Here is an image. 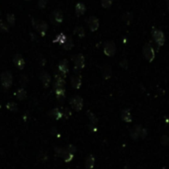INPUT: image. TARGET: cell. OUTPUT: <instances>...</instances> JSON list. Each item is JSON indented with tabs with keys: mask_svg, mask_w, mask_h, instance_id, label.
<instances>
[{
	"mask_svg": "<svg viewBox=\"0 0 169 169\" xmlns=\"http://www.w3.org/2000/svg\"><path fill=\"white\" fill-rule=\"evenodd\" d=\"M32 26L34 27V29L36 30L37 32H39V34H40L42 37L46 36V33L49 28L47 22L43 21V20H36V19L32 18Z\"/></svg>",
	"mask_w": 169,
	"mask_h": 169,
	"instance_id": "cell-1",
	"label": "cell"
},
{
	"mask_svg": "<svg viewBox=\"0 0 169 169\" xmlns=\"http://www.w3.org/2000/svg\"><path fill=\"white\" fill-rule=\"evenodd\" d=\"M72 60L74 62V72H75L76 74H78L79 73V70H81L85 66L84 56L82 53L75 54V56L72 57Z\"/></svg>",
	"mask_w": 169,
	"mask_h": 169,
	"instance_id": "cell-2",
	"label": "cell"
},
{
	"mask_svg": "<svg viewBox=\"0 0 169 169\" xmlns=\"http://www.w3.org/2000/svg\"><path fill=\"white\" fill-rule=\"evenodd\" d=\"M0 79H1V84L3 86V88L6 90L9 89L13 84V76H12V74H11V72L9 71L2 72Z\"/></svg>",
	"mask_w": 169,
	"mask_h": 169,
	"instance_id": "cell-3",
	"label": "cell"
},
{
	"mask_svg": "<svg viewBox=\"0 0 169 169\" xmlns=\"http://www.w3.org/2000/svg\"><path fill=\"white\" fill-rule=\"evenodd\" d=\"M143 57L148 62H151L153 60H154V57H155V53H154L153 47L150 44H145L143 48Z\"/></svg>",
	"mask_w": 169,
	"mask_h": 169,
	"instance_id": "cell-4",
	"label": "cell"
},
{
	"mask_svg": "<svg viewBox=\"0 0 169 169\" xmlns=\"http://www.w3.org/2000/svg\"><path fill=\"white\" fill-rule=\"evenodd\" d=\"M152 37H153V40H154L155 44L157 45L158 48H161V47L164 45L165 36H164V34L161 30L153 29L152 30Z\"/></svg>",
	"mask_w": 169,
	"mask_h": 169,
	"instance_id": "cell-5",
	"label": "cell"
},
{
	"mask_svg": "<svg viewBox=\"0 0 169 169\" xmlns=\"http://www.w3.org/2000/svg\"><path fill=\"white\" fill-rule=\"evenodd\" d=\"M104 53L107 57H113L116 53V45L112 41H108L104 44Z\"/></svg>",
	"mask_w": 169,
	"mask_h": 169,
	"instance_id": "cell-6",
	"label": "cell"
},
{
	"mask_svg": "<svg viewBox=\"0 0 169 169\" xmlns=\"http://www.w3.org/2000/svg\"><path fill=\"white\" fill-rule=\"evenodd\" d=\"M71 107L75 110V111H80L83 108V99L80 96H74L69 101Z\"/></svg>",
	"mask_w": 169,
	"mask_h": 169,
	"instance_id": "cell-7",
	"label": "cell"
},
{
	"mask_svg": "<svg viewBox=\"0 0 169 169\" xmlns=\"http://www.w3.org/2000/svg\"><path fill=\"white\" fill-rule=\"evenodd\" d=\"M40 80L42 82L43 86H44L45 88H48L50 84V81H52V77H50V75L48 72L43 70L40 73Z\"/></svg>",
	"mask_w": 169,
	"mask_h": 169,
	"instance_id": "cell-8",
	"label": "cell"
},
{
	"mask_svg": "<svg viewBox=\"0 0 169 169\" xmlns=\"http://www.w3.org/2000/svg\"><path fill=\"white\" fill-rule=\"evenodd\" d=\"M87 24L91 32H95L99 28V20L95 16H90L87 19Z\"/></svg>",
	"mask_w": 169,
	"mask_h": 169,
	"instance_id": "cell-9",
	"label": "cell"
},
{
	"mask_svg": "<svg viewBox=\"0 0 169 169\" xmlns=\"http://www.w3.org/2000/svg\"><path fill=\"white\" fill-rule=\"evenodd\" d=\"M58 71L62 77H65L68 73V61L67 60H62L58 64Z\"/></svg>",
	"mask_w": 169,
	"mask_h": 169,
	"instance_id": "cell-10",
	"label": "cell"
},
{
	"mask_svg": "<svg viewBox=\"0 0 169 169\" xmlns=\"http://www.w3.org/2000/svg\"><path fill=\"white\" fill-rule=\"evenodd\" d=\"M13 62L14 64L16 65V67L19 68L20 70H23L25 67V60L23 58V57L21 56V54H15V56L13 57Z\"/></svg>",
	"mask_w": 169,
	"mask_h": 169,
	"instance_id": "cell-11",
	"label": "cell"
},
{
	"mask_svg": "<svg viewBox=\"0 0 169 169\" xmlns=\"http://www.w3.org/2000/svg\"><path fill=\"white\" fill-rule=\"evenodd\" d=\"M54 84H53V89L56 88H64L65 86V80L64 79V77L61 75H58V74H56L54 75Z\"/></svg>",
	"mask_w": 169,
	"mask_h": 169,
	"instance_id": "cell-12",
	"label": "cell"
},
{
	"mask_svg": "<svg viewBox=\"0 0 169 169\" xmlns=\"http://www.w3.org/2000/svg\"><path fill=\"white\" fill-rule=\"evenodd\" d=\"M52 19H53V20L56 21V23L57 25L60 24V23L62 22V20H64V14H62L61 10H60V9L54 10L53 12V14H52Z\"/></svg>",
	"mask_w": 169,
	"mask_h": 169,
	"instance_id": "cell-13",
	"label": "cell"
},
{
	"mask_svg": "<svg viewBox=\"0 0 169 169\" xmlns=\"http://www.w3.org/2000/svg\"><path fill=\"white\" fill-rule=\"evenodd\" d=\"M49 116L53 118V119H56V120H60L64 117L61 109H58V108H54L53 110H50V111L49 112Z\"/></svg>",
	"mask_w": 169,
	"mask_h": 169,
	"instance_id": "cell-14",
	"label": "cell"
},
{
	"mask_svg": "<svg viewBox=\"0 0 169 169\" xmlns=\"http://www.w3.org/2000/svg\"><path fill=\"white\" fill-rule=\"evenodd\" d=\"M81 83H82V80H81V76L79 75V74H76V75L71 76V85L73 88L79 89L81 86Z\"/></svg>",
	"mask_w": 169,
	"mask_h": 169,
	"instance_id": "cell-15",
	"label": "cell"
},
{
	"mask_svg": "<svg viewBox=\"0 0 169 169\" xmlns=\"http://www.w3.org/2000/svg\"><path fill=\"white\" fill-rule=\"evenodd\" d=\"M141 127L140 126H135L129 132V135H131L133 140H137L140 136V132H141Z\"/></svg>",
	"mask_w": 169,
	"mask_h": 169,
	"instance_id": "cell-16",
	"label": "cell"
},
{
	"mask_svg": "<svg viewBox=\"0 0 169 169\" xmlns=\"http://www.w3.org/2000/svg\"><path fill=\"white\" fill-rule=\"evenodd\" d=\"M86 12V6L84 5V3L82 2H78L75 5V13L77 16H82L84 15V13Z\"/></svg>",
	"mask_w": 169,
	"mask_h": 169,
	"instance_id": "cell-17",
	"label": "cell"
},
{
	"mask_svg": "<svg viewBox=\"0 0 169 169\" xmlns=\"http://www.w3.org/2000/svg\"><path fill=\"white\" fill-rule=\"evenodd\" d=\"M121 118L124 122H126V123H129V122H132V115H131L129 110V109L123 110L122 113H121Z\"/></svg>",
	"mask_w": 169,
	"mask_h": 169,
	"instance_id": "cell-18",
	"label": "cell"
},
{
	"mask_svg": "<svg viewBox=\"0 0 169 169\" xmlns=\"http://www.w3.org/2000/svg\"><path fill=\"white\" fill-rule=\"evenodd\" d=\"M14 95L16 96V98L18 100H24V99H26V97H27V91L25 90L24 87H21L14 93Z\"/></svg>",
	"mask_w": 169,
	"mask_h": 169,
	"instance_id": "cell-19",
	"label": "cell"
},
{
	"mask_svg": "<svg viewBox=\"0 0 169 169\" xmlns=\"http://www.w3.org/2000/svg\"><path fill=\"white\" fill-rule=\"evenodd\" d=\"M95 165V158L92 154H90L87 156V158L85 160V168L87 169H92Z\"/></svg>",
	"mask_w": 169,
	"mask_h": 169,
	"instance_id": "cell-20",
	"label": "cell"
},
{
	"mask_svg": "<svg viewBox=\"0 0 169 169\" xmlns=\"http://www.w3.org/2000/svg\"><path fill=\"white\" fill-rule=\"evenodd\" d=\"M54 93H56V96L58 100L64 101L65 97V88H56L54 89Z\"/></svg>",
	"mask_w": 169,
	"mask_h": 169,
	"instance_id": "cell-21",
	"label": "cell"
},
{
	"mask_svg": "<svg viewBox=\"0 0 169 169\" xmlns=\"http://www.w3.org/2000/svg\"><path fill=\"white\" fill-rule=\"evenodd\" d=\"M102 74H103L104 79H109L112 75V69L109 65H105L102 69Z\"/></svg>",
	"mask_w": 169,
	"mask_h": 169,
	"instance_id": "cell-22",
	"label": "cell"
},
{
	"mask_svg": "<svg viewBox=\"0 0 169 169\" xmlns=\"http://www.w3.org/2000/svg\"><path fill=\"white\" fill-rule=\"evenodd\" d=\"M66 39H67V38H66L65 35L60 33V34H58L56 38H54V40L53 42V43H58V44H60V45H64L65 43V41H66Z\"/></svg>",
	"mask_w": 169,
	"mask_h": 169,
	"instance_id": "cell-23",
	"label": "cell"
},
{
	"mask_svg": "<svg viewBox=\"0 0 169 169\" xmlns=\"http://www.w3.org/2000/svg\"><path fill=\"white\" fill-rule=\"evenodd\" d=\"M73 33H74V34H76L79 38H83V37H85V30H84L83 27H81V26H77V27H75V28H74Z\"/></svg>",
	"mask_w": 169,
	"mask_h": 169,
	"instance_id": "cell-24",
	"label": "cell"
},
{
	"mask_svg": "<svg viewBox=\"0 0 169 169\" xmlns=\"http://www.w3.org/2000/svg\"><path fill=\"white\" fill-rule=\"evenodd\" d=\"M73 41H72V39L71 38H67L66 39V41L64 45H62V48H64L65 50H71L73 48Z\"/></svg>",
	"mask_w": 169,
	"mask_h": 169,
	"instance_id": "cell-25",
	"label": "cell"
},
{
	"mask_svg": "<svg viewBox=\"0 0 169 169\" xmlns=\"http://www.w3.org/2000/svg\"><path fill=\"white\" fill-rule=\"evenodd\" d=\"M122 20H123L127 25H129L132 23L133 20V13L131 12H127L123 15V17H122Z\"/></svg>",
	"mask_w": 169,
	"mask_h": 169,
	"instance_id": "cell-26",
	"label": "cell"
},
{
	"mask_svg": "<svg viewBox=\"0 0 169 169\" xmlns=\"http://www.w3.org/2000/svg\"><path fill=\"white\" fill-rule=\"evenodd\" d=\"M6 21L9 24V26H14L15 25V21H16V18H15L14 14H7L6 15Z\"/></svg>",
	"mask_w": 169,
	"mask_h": 169,
	"instance_id": "cell-27",
	"label": "cell"
},
{
	"mask_svg": "<svg viewBox=\"0 0 169 169\" xmlns=\"http://www.w3.org/2000/svg\"><path fill=\"white\" fill-rule=\"evenodd\" d=\"M6 108L11 112H15V111H17L18 110V106H17L16 103H14V102H9V103H7Z\"/></svg>",
	"mask_w": 169,
	"mask_h": 169,
	"instance_id": "cell-28",
	"label": "cell"
},
{
	"mask_svg": "<svg viewBox=\"0 0 169 169\" xmlns=\"http://www.w3.org/2000/svg\"><path fill=\"white\" fill-rule=\"evenodd\" d=\"M87 116H88L89 120H90V123H91V124L96 125V124L98 123V119L95 117V115H94V114H93L92 112L88 111V112H87Z\"/></svg>",
	"mask_w": 169,
	"mask_h": 169,
	"instance_id": "cell-29",
	"label": "cell"
},
{
	"mask_svg": "<svg viewBox=\"0 0 169 169\" xmlns=\"http://www.w3.org/2000/svg\"><path fill=\"white\" fill-rule=\"evenodd\" d=\"M54 150H56V153L57 154V156H60V157H64L65 153L67 152V149L62 148V147H57Z\"/></svg>",
	"mask_w": 169,
	"mask_h": 169,
	"instance_id": "cell-30",
	"label": "cell"
},
{
	"mask_svg": "<svg viewBox=\"0 0 169 169\" xmlns=\"http://www.w3.org/2000/svg\"><path fill=\"white\" fill-rule=\"evenodd\" d=\"M0 31H2V32H8L9 31V26L6 24L4 21H0Z\"/></svg>",
	"mask_w": 169,
	"mask_h": 169,
	"instance_id": "cell-31",
	"label": "cell"
},
{
	"mask_svg": "<svg viewBox=\"0 0 169 169\" xmlns=\"http://www.w3.org/2000/svg\"><path fill=\"white\" fill-rule=\"evenodd\" d=\"M113 0H101V4L104 8H110L112 5Z\"/></svg>",
	"mask_w": 169,
	"mask_h": 169,
	"instance_id": "cell-32",
	"label": "cell"
},
{
	"mask_svg": "<svg viewBox=\"0 0 169 169\" xmlns=\"http://www.w3.org/2000/svg\"><path fill=\"white\" fill-rule=\"evenodd\" d=\"M28 77H27V75H25V74H22V75L20 76V84L22 85V87H24V86L28 83Z\"/></svg>",
	"mask_w": 169,
	"mask_h": 169,
	"instance_id": "cell-33",
	"label": "cell"
},
{
	"mask_svg": "<svg viewBox=\"0 0 169 169\" xmlns=\"http://www.w3.org/2000/svg\"><path fill=\"white\" fill-rule=\"evenodd\" d=\"M62 158H64V160L65 161V162H69V161H71L72 160V158H73V154L72 153H70V152H66L65 154H64V156L62 157Z\"/></svg>",
	"mask_w": 169,
	"mask_h": 169,
	"instance_id": "cell-34",
	"label": "cell"
},
{
	"mask_svg": "<svg viewBox=\"0 0 169 169\" xmlns=\"http://www.w3.org/2000/svg\"><path fill=\"white\" fill-rule=\"evenodd\" d=\"M49 0H39L38 1V7L41 9H44L45 7L47 6V4H48Z\"/></svg>",
	"mask_w": 169,
	"mask_h": 169,
	"instance_id": "cell-35",
	"label": "cell"
},
{
	"mask_svg": "<svg viewBox=\"0 0 169 169\" xmlns=\"http://www.w3.org/2000/svg\"><path fill=\"white\" fill-rule=\"evenodd\" d=\"M61 111H62V115H64V117H65V118H69L70 116H71V112H70V110L67 108L61 109Z\"/></svg>",
	"mask_w": 169,
	"mask_h": 169,
	"instance_id": "cell-36",
	"label": "cell"
},
{
	"mask_svg": "<svg viewBox=\"0 0 169 169\" xmlns=\"http://www.w3.org/2000/svg\"><path fill=\"white\" fill-rule=\"evenodd\" d=\"M120 66H121V67L125 68V69H127V68H128L129 64H128V60H127V58H124L123 60H121V62H120Z\"/></svg>",
	"mask_w": 169,
	"mask_h": 169,
	"instance_id": "cell-37",
	"label": "cell"
},
{
	"mask_svg": "<svg viewBox=\"0 0 169 169\" xmlns=\"http://www.w3.org/2000/svg\"><path fill=\"white\" fill-rule=\"evenodd\" d=\"M66 149H67V151H68V152L72 153V154H74V152L76 151V147H74V145H72V144L67 145V147H66Z\"/></svg>",
	"mask_w": 169,
	"mask_h": 169,
	"instance_id": "cell-38",
	"label": "cell"
},
{
	"mask_svg": "<svg viewBox=\"0 0 169 169\" xmlns=\"http://www.w3.org/2000/svg\"><path fill=\"white\" fill-rule=\"evenodd\" d=\"M161 143L164 144V145H167L169 144V137L166 136H163L162 139H161Z\"/></svg>",
	"mask_w": 169,
	"mask_h": 169,
	"instance_id": "cell-39",
	"label": "cell"
},
{
	"mask_svg": "<svg viewBox=\"0 0 169 169\" xmlns=\"http://www.w3.org/2000/svg\"><path fill=\"white\" fill-rule=\"evenodd\" d=\"M145 136H147V129H141V132H140V137H141V139H144Z\"/></svg>",
	"mask_w": 169,
	"mask_h": 169,
	"instance_id": "cell-40",
	"label": "cell"
},
{
	"mask_svg": "<svg viewBox=\"0 0 169 169\" xmlns=\"http://www.w3.org/2000/svg\"><path fill=\"white\" fill-rule=\"evenodd\" d=\"M30 37L32 38L33 41H37V36H36V35H35L34 33H31V34H30Z\"/></svg>",
	"mask_w": 169,
	"mask_h": 169,
	"instance_id": "cell-41",
	"label": "cell"
},
{
	"mask_svg": "<svg viewBox=\"0 0 169 169\" xmlns=\"http://www.w3.org/2000/svg\"><path fill=\"white\" fill-rule=\"evenodd\" d=\"M45 62H46V60H43L41 61V65H42V66H43V65H45V64H46Z\"/></svg>",
	"mask_w": 169,
	"mask_h": 169,
	"instance_id": "cell-42",
	"label": "cell"
},
{
	"mask_svg": "<svg viewBox=\"0 0 169 169\" xmlns=\"http://www.w3.org/2000/svg\"><path fill=\"white\" fill-rule=\"evenodd\" d=\"M166 3H167V8H168V11H169V0H166Z\"/></svg>",
	"mask_w": 169,
	"mask_h": 169,
	"instance_id": "cell-43",
	"label": "cell"
},
{
	"mask_svg": "<svg viewBox=\"0 0 169 169\" xmlns=\"http://www.w3.org/2000/svg\"><path fill=\"white\" fill-rule=\"evenodd\" d=\"M25 1H30V0H25Z\"/></svg>",
	"mask_w": 169,
	"mask_h": 169,
	"instance_id": "cell-44",
	"label": "cell"
},
{
	"mask_svg": "<svg viewBox=\"0 0 169 169\" xmlns=\"http://www.w3.org/2000/svg\"><path fill=\"white\" fill-rule=\"evenodd\" d=\"M0 14H1V11H0Z\"/></svg>",
	"mask_w": 169,
	"mask_h": 169,
	"instance_id": "cell-45",
	"label": "cell"
}]
</instances>
